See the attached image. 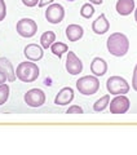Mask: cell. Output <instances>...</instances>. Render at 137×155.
<instances>
[{
    "mask_svg": "<svg viewBox=\"0 0 137 155\" xmlns=\"http://www.w3.org/2000/svg\"><path fill=\"white\" fill-rule=\"evenodd\" d=\"M68 2H74V0H68Z\"/></svg>",
    "mask_w": 137,
    "mask_h": 155,
    "instance_id": "30",
    "label": "cell"
},
{
    "mask_svg": "<svg viewBox=\"0 0 137 155\" xmlns=\"http://www.w3.org/2000/svg\"><path fill=\"white\" fill-rule=\"evenodd\" d=\"M55 41H56V34L53 31H45L40 36V44H42L43 48H45V49L51 48V45Z\"/></svg>",
    "mask_w": 137,
    "mask_h": 155,
    "instance_id": "17",
    "label": "cell"
},
{
    "mask_svg": "<svg viewBox=\"0 0 137 155\" xmlns=\"http://www.w3.org/2000/svg\"><path fill=\"white\" fill-rule=\"evenodd\" d=\"M7 16V5L4 0H0V21H3Z\"/></svg>",
    "mask_w": 137,
    "mask_h": 155,
    "instance_id": "22",
    "label": "cell"
},
{
    "mask_svg": "<svg viewBox=\"0 0 137 155\" xmlns=\"http://www.w3.org/2000/svg\"><path fill=\"white\" fill-rule=\"evenodd\" d=\"M25 102L30 106V107H40L45 102V94L42 89L34 88L30 89L25 94Z\"/></svg>",
    "mask_w": 137,
    "mask_h": 155,
    "instance_id": "7",
    "label": "cell"
},
{
    "mask_svg": "<svg viewBox=\"0 0 137 155\" xmlns=\"http://www.w3.org/2000/svg\"><path fill=\"white\" fill-rule=\"evenodd\" d=\"M132 87H133V89L137 92V65L135 66V70H133V78H132Z\"/></svg>",
    "mask_w": 137,
    "mask_h": 155,
    "instance_id": "24",
    "label": "cell"
},
{
    "mask_svg": "<svg viewBox=\"0 0 137 155\" xmlns=\"http://www.w3.org/2000/svg\"><path fill=\"white\" fill-rule=\"evenodd\" d=\"M135 19H136V22H137V8H136V11H135Z\"/></svg>",
    "mask_w": 137,
    "mask_h": 155,
    "instance_id": "29",
    "label": "cell"
},
{
    "mask_svg": "<svg viewBox=\"0 0 137 155\" xmlns=\"http://www.w3.org/2000/svg\"><path fill=\"white\" fill-rule=\"evenodd\" d=\"M109 28H110V23L105 17V14H100L96 18V21H93V23H92V30H93V32L99 34V35H102L106 31H109Z\"/></svg>",
    "mask_w": 137,
    "mask_h": 155,
    "instance_id": "12",
    "label": "cell"
},
{
    "mask_svg": "<svg viewBox=\"0 0 137 155\" xmlns=\"http://www.w3.org/2000/svg\"><path fill=\"white\" fill-rule=\"evenodd\" d=\"M106 88L109 91L110 94L119 96V94H125L129 92V84L124 78L122 76H111L106 81Z\"/></svg>",
    "mask_w": 137,
    "mask_h": 155,
    "instance_id": "4",
    "label": "cell"
},
{
    "mask_svg": "<svg viewBox=\"0 0 137 155\" xmlns=\"http://www.w3.org/2000/svg\"><path fill=\"white\" fill-rule=\"evenodd\" d=\"M76 88L84 96H92L100 89V81L97 76H83L76 81Z\"/></svg>",
    "mask_w": 137,
    "mask_h": 155,
    "instance_id": "3",
    "label": "cell"
},
{
    "mask_svg": "<svg viewBox=\"0 0 137 155\" xmlns=\"http://www.w3.org/2000/svg\"><path fill=\"white\" fill-rule=\"evenodd\" d=\"M83 34H84V31H83V27L79 26V25H75V23L68 25L66 27V38L70 41H78L83 36Z\"/></svg>",
    "mask_w": 137,
    "mask_h": 155,
    "instance_id": "15",
    "label": "cell"
},
{
    "mask_svg": "<svg viewBox=\"0 0 137 155\" xmlns=\"http://www.w3.org/2000/svg\"><path fill=\"white\" fill-rule=\"evenodd\" d=\"M8 80V78H7V75L5 74H4V72L2 71V70H0V84H4V83H5V81Z\"/></svg>",
    "mask_w": 137,
    "mask_h": 155,
    "instance_id": "26",
    "label": "cell"
},
{
    "mask_svg": "<svg viewBox=\"0 0 137 155\" xmlns=\"http://www.w3.org/2000/svg\"><path fill=\"white\" fill-rule=\"evenodd\" d=\"M107 49L115 57H123L127 54L129 49V40L124 34L122 32H114L111 34L107 39Z\"/></svg>",
    "mask_w": 137,
    "mask_h": 155,
    "instance_id": "1",
    "label": "cell"
},
{
    "mask_svg": "<svg viewBox=\"0 0 137 155\" xmlns=\"http://www.w3.org/2000/svg\"><path fill=\"white\" fill-rule=\"evenodd\" d=\"M110 104V94H105L104 97H101L100 100H97L95 105H93V110L100 113V111H104Z\"/></svg>",
    "mask_w": 137,
    "mask_h": 155,
    "instance_id": "19",
    "label": "cell"
},
{
    "mask_svg": "<svg viewBox=\"0 0 137 155\" xmlns=\"http://www.w3.org/2000/svg\"><path fill=\"white\" fill-rule=\"evenodd\" d=\"M72 98H74V91L70 87H65V88H62L60 92H58V94L56 96L55 98V104L56 105H60V106H65L67 104H70Z\"/></svg>",
    "mask_w": 137,
    "mask_h": 155,
    "instance_id": "11",
    "label": "cell"
},
{
    "mask_svg": "<svg viewBox=\"0 0 137 155\" xmlns=\"http://www.w3.org/2000/svg\"><path fill=\"white\" fill-rule=\"evenodd\" d=\"M23 53H25V57L27 58V60H30L32 62H36L39 60H42L43 58V47L38 45V44H28L25 47V51H23Z\"/></svg>",
    "mask_w": 137,
    "mask_h": 155,
    "instance_id": "10",
    "label": "cell"
},
{
    "mask_svg": "<svg viewBox=\"0 0 137 155\" xmlns=\"http://www.w3.org/2000/svg\"><path fill=\"white\" fill-rule=\"evenodd\" d=\"M22 3L25 4L26 7H35V5H38L39 4V0H22Z\"/></svg>",
    "mask_w": 137,
    "mask_h": 155,
    "instance_id": "25",
    "label": "cell"
},
{
    "mask_svg": "<svg viewBox=\"0 0 137 155\" xmlns=\"http://www.w3.org/2000/svg\"><path fill=\"white\" fill-rule=\"evenodd\" d=\"M17 32L23 38H32L38 31L36 22L31 18H22L17 22Z\"/></svg>",
    "mask_w": 137,
    "mask_h": 155,
    "instance_id": "5",
    "label": "cell"
},
{
    "mask_svg": "<svg viewBox=\"0 0 137 155\" xmlns=\"http://www.w3.org/2000/svg\"><path fill=\"white\" fill-rule=\"evenodd\" d=\"M53 0H40L39 2V7H45L47 4H52Z\"/></svg>",
    "mask_w": 137,
    "mask_h": 155,
    "instance_id": "27",
    "label": "cell"
},
{
    "mask_svg": "<svg viewBox=\"0 0 137 155\" xmlns=\"http://www.w3.org/2000/svg\"><path fill=\"white\" fill-rule=\"evenodd\" d=\"M66 70L68 74L78 75L83 71V62L74 52H67V60H66Z\"/></svg>",
    "mask_w": 137,
    "mask_h": 155,
    "instance_id": "9",
    "label": "cell"
},
{
    "mask_svg": "<svg viewBox=\"0 0 137 155\" xmlns=\"http://www.w3.org/2000/svg\"><path fill=\"white\" fill-rule=\"evenodd\" d=\"M63 17H65V9H63V7L61 5V4L53 3V4H51V5L47 8L45 18H47L48 22L55 23V25H56V23L62 22Z\"/></svg>",
    "mask_w": 137,
    "mask_h": 155,
    "instance_id": "8",
    "label": "cell"
},
{
    "mask_svg": "<svg viewBox=\"0 0 137 155\" xmlns=\"http://www.w3.org/2000/svg\"><path fill=\"white\" fill-rule=\"evenodd\" d=\"M80 14H82V17H84V18H91L95 14V8L92 7V4L87 3V4H84V5L82 7Z\"/></svg>",
    "mask_w": 137,
    "mask_h": 155,
    "instance_id": "21",
    "label": "cell"
},
{
    "mask_svg": "<svg viewBox=\"0 0 137 155\" xmlns=\"http://www.w3.org/2000/svg\"><path fill=\"white\" fill-rule=\"evenodd\" d=\"M39 74H40V70L35 62H21L16 70V76L23 83L35 81L39 78Z\"/></svg>",
    "mask_w": 137,
    "mask_h": 155,
    "instance_id": "2",
    "label": "cell"
},
{
    "mask_svg": "<svg viewBox=\"0 0 137 155\" xmlns=\"http://www.w3.org/2000/svg\"><path fill=\"white\" fill-rule=\"evenodd\" d=\"M110 113L111 114H125L129 109V100L128 97H125L124 94H119L115 98H112L110 101Z\"/></svg>",
    "mask_w": 137,
    "mask_h": 155,
    "instance_id": "6",
    "label": "cell"
},
{
    "mask_svg": "<svg viewBox=\"0 0 137 155\" xmlns=\"http://www.w3.org/2000/svg\"><path fill=\"white\" fill-rule=\"evenodd\" d=\"M0 70L7 75L9 81H14L16 80V71H14L12 64L7 60L5 57H0Z\"/></svg>",
    "mask_w": 137,
    "mask_h": 155,
    "instance_id": "16",
    "label": "cell"
},
{
    "mask_svg": "<svg viewBox=\"0 0 137 155\" xmlns=\"http://www.w3.org/2000/svg\"><path fill=\"white\" fill-rule=\"evenodd\" d=\"M91 71L93 72L96 76H102L106 74L107 71V64L104 58H100V57H96L93 58L91 64Z\"/></svg>",
    "mask_w": 137,
    "mask_h": 155,
    "instance_id": "14",
    "label": "cell"
},
{
    "mask_svg": "<svg viewBox=\"0 0 137 155\" xmlns=\"http://www.w3.org/2000/svg\"><path fill=\"white\" fill-rule=\"evenodd\" d=\"M67 114H83V109L80 107V106L72 105L67 109Z\"/></svg>",
    "mask_w": 137,
    "mask_h": 155,
    "instance_id": "23",
    "label": "cell"
},
{
    "mask_svg": "<svg viewBox=\"0 0 137 155\" xmlns=\"http://www.w3.org/2000/svg\"><path fill=\"white\" fill-rule=\"evenodd\" d=\"M9 98V87L8 84H0V106L4 105Z\"/></svg>",
    "mask_w": 137,
    "mask_h": 155,
    "instance_id": "20",
    "label": "cell"
},
{
    "mask_svg": "<svg viewBox=\"0 0 137 155\" xmlns=\"http://www.w3.org/2000/svg\"><path fill=\"white\" fill-rule=\"evenodd\" d=\"M115 9L120 16H128L135 11V0H118Z\"/></svg>",
    "mask_w": 137,
    "mask_h": 155,
    "instance_id": "13",
    "label": "cell"
},
{
    "mask_svg": "<svg viewBox=\"0 0 137 155\" xmlns=\"http://www.w3.org/2000/svg\"><path fill=\"white\" fill-rule=\"evenodd\" d=\"M91 3H93V4H97V5H100V4H102V2L104 0H89Z\"/></svg>",
    "mask_w": 137,
    "mask_h": 155,
    "instance_id": "28",
    "label": "cell"
},
{
    "mask_svg": "<svg viewBox=\"0 0 137 155\" xmlns=\"http://www.w3.org/2000/svg\"><path fill=\"white\" fill-rule=\"evenodd\" d=\"M51 51L55 56H57L58 58H61L63 53L68 52V47L65 44V43H61V41H55L53 44L51 45Z\"/></svg>",
    "mask_w": 137,
    "mask_h": 155,
    "instance_id": "18",
    "label": "cell"
}]
</instances>
